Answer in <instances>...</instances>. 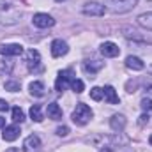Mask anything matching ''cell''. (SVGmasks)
Listing matches in <instances>:
<instances>
[{
  "label": "cell",
  "mask_w": 152,
  "mask_h": 152,
  "mask_svg": "<svg viewBox=\"0 0 152 152\" xmlns=\"http://www.w3.org/2000/svg\"><path fill=\"white\" fill-rule=\"evenodd\" d=\"M12 120H14V122H20V124L25 120V113H23V110H21L20 106H14V108H12Z\"/></svg>",
  "instance_id": "cell-21"
},
{
  "label": "cell",
  "mask_w": 152,
  "mask_h": 152,
  "mask_svg": "<svg viewBox=\"0 0 152 152\" xmlns=\"http://www.w3.org/2000/svg\"><path fill=\"white\" fill-rule=\"evenodd\" d=\"M147 122H149V115H147V113H143L142 117H140V120H138V124H140V126H145Z\"/></svg>",
  "instance_id": "cell-28"
},
{
  "label": "cell",
  "mask_w": 152,
  "mask_h": 152,
  "mask_svg": "<svg viewBox=\"0 0 152 152\" xmlns=\"http://www.w3.org/2000/svg\"><path fill=\"white\" fill-rule=\"evenodd\" d=\"M147 92H149V94H152V85H149V87H147Z\"/></svg>",
  "instance_id": "cell-30"
},
{
  "label": "cell",
  "mask_w": 152,
  "mask_h": 152,
  "mask_svg": "<svg viewBox=\"0 0 152 152\" xmlns=\"http://www.w3.org/2000/svg\"><path fill=\"white\" fill-rule=\"evenodd\" d=\"M104 5H101L99 2H87L83 5V14L87 16H103L104 14Z\"/></svg>",
  "instance_id": "cell-5"
},
{
  "label": "cell",
  "mask_w": 152,
  "mask_h": 152,
  "mask_svg": "<svg viewBox=\"0 0 152 152\" xmlns=\"http://www.w3.org/2000/svg\"><path fill=\"white\" fill-rule=\"evenodd\" d=\"M5 126V118L4 117H0V127H4Z\"/></svg>",
  "instance_id": "cell-29"
},
{
  "label": "cell",
  "mask_w": 152,
  "mask_h": 152,
  "mask_svg": "<svg viewBox=\"0 0 152 152\" xmlns=\"http://www.w3.org/2000/svg\"><path fill=\"white\" fill-rule=\"evenodd\" d=\"M126 66H127L129 69H133V71H142V69L145 67V64L142 62V58L133 57V55H129V57L126 58Z\"/></svg>",
  "instance_id": "cell-15"
},
{
  "label": "cell",
  "mask_w": 152,
  "mask_h": 152,
  "mask_svg": "<svg viewBox=\"0 0 152 152\" xmlns=\"http://www.w3.org/2000/svg\"><path fill=\"white\" fill-rule=\"evenodd\" d=\"M101 67H103V62H99V60H92V62H90V60H87V62H83V69H85L90 76L96 75Z\"/></svg>",
  "instance_id": "cell-17"
},
{
  "label": "cell",
  "mask_w": 152,
  "mask_h": 152,
  "mask_svg": "<svg viewBox=\"0 0 152 152\" xmlns=\"http://www.w3.org/2000/svg\"><path fill=\"white\" fill-rule=\"evenodd\" d=\"M106 7L115 12V14H124V12H129L136 7L138 0H104Z\"/></svg>",
  "instance_id": "cell-2"
},
{
  "label": "cell",
  "mask_w": 152,
  "mask_h": 152,
  "mask_svg": "<svg viewBox=\"0 0 152 152\" xmlns=\"http://www.w3.org/2000/svg\"><path fill=\"white\" fill-rule=\"evenodd\" d=\"M149 142H151V145H152V134H151V138H149Z\"/></svg>",
  "instance_id": "cell-32"
},
{
  "label": "cell",
  "mask_w": 152,
  "mask_h": 152,
  "mask_svg": "<svg viewBox=\"0 0 152 152\" xmlns=\"http://www.w3.org/2000/svg\"><path fill=\"white\" fill-rule=\"evenodd\" d=\"M30 117H32V120H36V122H41L44 117L41 113V106L39 104H34L32 108H30Z\"/></svg>",
  "instance_id": "cell-20"
},
{
  "label": "cell",
  "mask_w": 152,
  "mask_h": 152,
  "mask_svg": "<svg viewBox=\"0 0 152 152\" xmlns=\"http://www.w3.org/2000/svg\"><path fill=\"white\" fill-rule=\"evenodd\" d=\"M138 23L143 27V28H149L152 30V12H143L138 16Z\"/></svg>",
  "instance_id": "cell-19"
},
{
  "label": "cell",
  "mask_w": 152,
  "mask_h": 152,
  "mask_svg": "<svg viewBox=\"0 0 152 152\" xmlns=\"http://www.w3.org/2000/svg\"><path fill=\"white\" fill-rule=\"evenodd\" d=\"M67 51H69V48H67V42H66V41L55 39V41L51 42V55H53V57H62V55H66Z\"/></svg>",
  "instance_id": "cell-10"
},
{
  "label": "cell",
  "mask_w": 152,
  "mask_h": 152,
  "mask_svg": "<svg viewBox=\"0 0 152 152\" xmlns=\"http://www.w3.org/2000/svg\"><path fill=\"white\" fill-rule=\"evenodd\" d=\"M90 97H92L94 101H101V99H103V88H101V87H94V88L90 90Z\"/></svg>",
  "instance_id": "cell-24"
},
{
  "label": "cell",
  "mask_w": 152,
  "mask_h": 152,
  "mask_svg": "<svg viewBox=\"0 0 152 152\" xmlns=\"http://www.w3.org/2000/svg\"><path fill=\"white\" fill-rule=\"evenodd\" d=\"M21 18V11L14 4H0V25H16Z\"/></svg>",
  "instance_id": "cell-1"
},
{
  "label": "cell",
  "mask_w": 152,
  "mask_h": 152,
  "mask_svg": "<svg viewBox=\"0 0 152 152\" xmlns=\"http://www.w3.org/2000/svg\"><path fill=\"white\" fill-rule=\"evenodd\" d=\"M103 97L106 99V103H110V104H118V96H117V92H115V88L112 85H108V87H104L103 88Z\"/></svg>",
  "instance_id": "cell-13"
},
{
  "label": "cell",
  "mask_w": 152,
  "mask_h": 152,
  "mask_svg": "<svg viewBox=\"0 0 152 152\" xmlns=\"http://www.w3.org/2000/svg\"><path fill=\"white\" fill-rule=\"evenodd\" d=\"M28 88H30V94L34 97H42L44 96V85H42V81H32Z\"/></svg>",
  "instance_id": "cell-18"
},
{
  "label": "cell",
  "mask_w": 152,
  "mask_h": 152,
  "mask_svg": "<svg viewBox=\"0 0 152 152\" xmlns=\"http://www.w3.org/2000/svg\"><path fill=\"white\" fill-rule=\"evenodd\" d=\"M9 110V103L5 99H0V112H7Z\"/></svg>",
  "instance_id": "cell-27"
},
{
  "label": "cell",
  "mask_w": 152,
  "mask_h": 152,
  "mask_svg": "<svg viewBox=\"0 0 152 152\" xmlns=\"http://www.w3.org/2000/svg\"><path fill=\"white\" fill-rule=\"evenodd\" d=\"M46 112H48V118H51V120H60L62 118V108L57 103H50Z\"/></svg>",
  "instance_id": "cell-16"
},
{
  "label": "cell",
  "mask_w": 152,
  "mask_h": 152,
  "mask_svg": "<svg viewBox=\"0 0 152 152\" xmlns=\"http://www.w3.org/2000/svg\"><path fill=\"white\" fill-rule=\"evenodd\" d=\"M73 80H75V73H73V69H64V71H60L58 76H57L55 88H57L58 92H64V90H66V87H67Z\"/></svg>",
  "instance_id": "cell-4"
},
{
  "label": "cell",
  "mask_w": 152,
  "mask_h": 152,
  "mask_svg": "<svg viewBox=\"0 0 152 152\" xmlns=\"http://www.w3.org/2000/svg\"><path fill=\"white\" fill-rule=\"evenodd\" d=\"M101 152H112V151H110V147H104V149H103Z\"/></svg>",
  "instance_id": "cell-31"
},
{
  "label": "cell",
  "mask_w": 152,
  "mask_h": 152,
  "mask_svg": "<svg viewBox=\"0 0 152 152\" xmlns=\"http://www.w3.org/2000/svg\"><path fill=\"white\" fill-rule=\"evenodd\" d=\"M101 53H103L104 57H108V58H113V57H117V55L120 53V50H118V46H117L115 42L106 41V42L101 44Z\"/></svg>",
  "instance_id": "cell-11"
},
{
  "label": "cell",
  "mask_w": 152,
  "mask_h": 152,
  "mask_svg": "<svg viewBox=\"0 0 152 152\" xmlns=\"http://www.w3.org/2000/svg\"><path fill=\"white\" fill-rule=\"evenodd\" d=\"M92 110H90V106H87V104H83V103H78L75 108V112H73V122L78 124V126H85V124H88L90 122V118H92Z\"/></svg>",
  "instance_id": "cell-3"
},
{
  "label": "cell",
  "mask_w": 152,
  "mask_h": 152,
  "mask_svg": "<svg viewBox=\"0 0 152 152\" xmlns=\"http://www.w3.org/2000/svg\"><path fill=\"white\" fill-rule=\"evenodd\" d=\"M41 147V140L37 134H30L23 142V152H37Z\"/></svg>",
  "instance_id": "cell-9"
},
{
  "label": "cell",
  "mask_w": 152,
  "mask_h": 152,
  "mask_svg": "<svg viewBox=\"0 0 152 152\" xmlns=\"http://www.w3.org/2000/svg\"><path fill=\"white\" fill-rule=\"evenodd\" d=\"M23 53V46L21 44H0V55L5 57H18Z\"/></svg>",
  "instance_id": "cell-7"
},
{
  "label": "cell",
  "mask_w": 152,
  "mask_h": 152,
  "mask_svg": "<svg viewBox=\"0 0 152 152\" xmlns=\"http://www.w3.org/2000/svg\"><path fill=\"white\" fill-rule=\"evenodd\" d=\"M27 67H28V71H36L39 67V64H41V55H39L37 50H28L27 51Z\"/></svg>",
  "instance_id": "cell-8"
},
{
  "label": "cell",
  "mask_w": 152,
  "mask_h": 152,
  "mask_svg": "<svg viewBox=\"0 0 152 152\" xmlns=\"http://www.w3.org/2000/svg\"><path fill=\"white\" fill-rule=\"evenodd\" d=\"M110 126H112L113 131L120 133V131L126 127V117H124V115H113V117L110 118Z\"/></svg>",
  "instance_id": "cell-14"
},
{
  "label": "cell",
  "mask_w": 152,
  "mask_h": 152,
  "mask_svg": "<svg viewBox=\"0 0 152 152\" xmlns=\"http://www.w3.org/2000/svg\"><path fill=\"white\" fill-rule=\"evenodd\" d=\"M140 106H142V110L143 112H151L152 110V99H142V103H140Z\"/></svg>",
  "instance_id": "cell-25"
},
{
  "label": "cell",
  "mask_w": 152,
  "mask_h": 152,
  "mask_svg": "<svg viewBox=\"0 0 152 152\" xmlns=\"http://www.w3.org/2000/svg\"><path fill=\"white\" fill-rule=\"evenodd\" d=\"M57 134L58 136H67L69 134V127L67 126H58L57 127Z\"/></svg>",
  "instance_id": "cell-26"
},
{
  "label": "cell",
  "mask_w": 152,
  "mask_h": 152,
  "mask_svg": "<svg viewBox=\"0 0 152 152\" xmlns=\"http://www.w3.org/2000/svg\"><path fill=\"white\" fill-rule=\"evenodd\" d=\"M32 21H34V25L39 27V28H48V27H53V25H55V20H53L50 14H44V12L34 14Z\"/></svg>",
  "instance_id": "cell-6"
},
{
  "label": "cell",
  "mask_w": 152,
  "mask_h": 152,
  "mask_svg": "<svg viewBox=\"0 0 152 152\" xmlns=\"http://www.w3.org/2000/svg\"><path fill=\"white\" fill-rule=\"evenodd\" d=\"M5 90H9V92H18L20 90V81H14V80H9V81H5Z\"/></svg>",
  "instance_id": "cell-22"
},
{
  "label": "cell",
  "mask_w": 152,
  "mask_h": 152,
  "mask_svg": "<svg viewBox=\"0 0 152 152\" xmlns=\"http://www.w3.org/2000/svg\"><path fill=\"white\" fill-rule=\"evenodd\" d=\"M71 88H73V90H75L76 94H81V92H83V88H85V85H83V81H81V80H73V81H71Z\"/></svg>",
  "instance_id": "cell-23"
},
{
  "label": "cell",
  "mask_w": 152,
  "mask_h": 152,
  "mask_svg": "<svg viewBox=\"0 0 152 152\" xmlns=\"http://www.w3.org/2000/svg\"><path fill=\"white\" fill-rule=\"evenodd\" d=\"M57 2H62V0H57Z\"/></svg>",
  "instance_id": "cell-33"
},
{
  "label": "cell",
  "mask_w": 152,
  "mask_h": 152,
  "mask_svg": "<svg viewBox=\"0 0 152 152\" xmlns=\"http://www.w3.org/2000/svg\"><path fill=\"white\" fill-rule=\"evenodd\" d=\"M18 136H20V127H18L16 124L5 126V129H4V133H2V138H4L5 142H14Z\"/></svg>",
  "instance_id": "cell-12"
}]
</instances>
